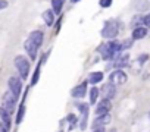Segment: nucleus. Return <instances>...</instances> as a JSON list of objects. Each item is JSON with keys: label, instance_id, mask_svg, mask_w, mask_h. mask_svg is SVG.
<instances>
[{"label": "nucleus", "instance_id": "f257e3e1", "mask_svg": "<svg viewBox=\"0 0 150 132\" xmlns=\"http://www.w3.org/2000/svg\"><path fill=\"white\" fill-rule=\"evenodd\" d=\"M100 54L105 60H110V59H116L124 50H122V43L116 41V40H110L105 44L100 46Z\"/></svg>", "mask_w": 150, "mask_h": 132}, {"label": "nucleus", "instance_id": "f03ea898", "mask_svg": "<svg viewBox=\"0 0 150 132\" xmlns=\"http://www.w3.org/2000/svg\"><path fill=\"white\" fill-rule=\"evenodd\" d=\"M13 63H15V68H16V71H18L19 77H21L22 79H27V78L30 77V71H31L30 60H28L25 56L19 54V56H16V57H15Z\"/></svg>", "mask_w": 150, "mask_h": 132}, {"label": "nucleus", "instance_id": "7ed1b4c3", "mask_svg": "<svg viewBox=\"0 0 150 132\" xmlns=\"http://www.w3.org/2000/svg\"><path fill=\"white\" fill-rule=\"evenodd\" d=\"M16 107H19L18 106V97L12 91H6L3 94V97H2V109L8 110L12 114L15 110H18Z\"/></svg>", "mask_w": 150, "mask_h": 132}, {"label": "nucleus", "instance_id": "20e7f679", "mask_svg": "<svg viewBox=\"0 0 150 132\" xmlns=\"http://www.w3.org/2000/svg\"><path fill=\"white\" fill-rule=\"evenodd\" d=\"M118 32H119L118 21H115V19H109V21L105 24L103 29H102V37L106 38V40H113V38L118 35Z\"/></svg>", "mask_w": 150, "mask_h": 132}, {"label": "nucleus", "instance_id": "39448f33", "mask_svg": "<svg viewBox=\"0 0 150 132\" xmlns=\"http://www.w3.org/2000/svg\"><path fill=\"white\" fill-rule=\"evenodd\" d=\"M78 109H80V129L81 131H86L87 126H88V114H90V104L87 103H78Z\"/></svg>", "mask_w": 150, "mask_h": 132}, {"label": "nucleus", "instance_id": "423d86ee", "mask_svg": "<svg viewBox=\"0 0 150 132\" xmlns=\"http://www.w3.org/2000/svg\"><path fill=\"white\" fill-rule=\"evenodd\" d=\"M128 79V75L122 71V69H115L110 75H109V82H112L115 87H119V85H124Z\"/></svg>", "mask_w": 150, "mask_h": 132}, {"label": "nucleus", "instance_id": "0eeeda50", "mask_svg": "<svg viewBox=\"0 0 150 132\" xmlns=\"http://www.w3.org/2000/svg\"><path fill=\"white\" fill-rule=\"evenodd\" d=\"M8 87H9V91H12L19 98V95L22 93V78L16 77V75H12L8 81Z\"/></svg>", "mask_w": 150, "mask_h": 132}, {"label": "nucleus", "instance_id": "6e6552de", "mask_svg": "<svg viewBox=\"0 0 150 132\" xmlns=\"http://www.w3.org/2000/svg\"><path fill=\"white\" fill-rule=\"evenodd\" d=\"M100 94L103 95V98L112 101V100L115 98V95H116V87H115L112 82H106V84L102 85V88H100Z\"/></svg>", "mask_w": 150, "mask_h": 132}, {"label": "nucleus", "instance_id": "1a4fd4ad", "mask_svg": "<svg viewBox=\"0 0 150 132\" xmlns=\"http://www.w3.org/2000/svg\"><path fill=\"white\" fill-rule=\"evenodd\" d=\"M112 110V101L110 100H106V98H102L97 106H96V114L97 116H102V114H108L109 112Z\"/></svg>", "mask_w": 150, "mask_h": 132}, {"label": "nucleus", "instance_id": "9d476101", "mask_svg": "<svg viewBox=\"0 0 150 132\" xmlns=\"http://www.w3.org/2000/svg\"><path fill=\"white\" fill-rule=\"evenodd\" d=\"M24 48H25V51L28 53L30 59H33V60L37 59V54H38V48H40V47H38L34 41H31L30 38H27V41L24 43Z\"/></svg>", "mask_w": 150, "mask_h": 132}, {"label": "nucleus", "instance_id": "9b49d317", "mask_svg": "<svg viewBox=\"0 0 150 132\" xmlns=\"http://www.w3.org/2000/svg\"><path fill=\"white\" fill-rule=\"evenodd\" d=\"M110 122H112V116H110V113H108V114L97 116L91 126H93V129H96V128H106Z\"/></svg>", "mask_w": 150, "mask_h": 132}, {"label": "nucleus", "instance_id": "f8f14e48", "mask_svg": "<svg viewBox=\"0 0 150 132\" xmlns=\"http://www.w3.org/2000/svg\"><path fill=\"white\" fill-rule=\"evenodd\" d=\"M87 84H88V81H84L83 84L74 87L72 91H71V95L74 98H84L86 94H87Z\"/></svg>", "mask_w": 150, "mask_h": 132}, {"label": "nucleus", "instance_id": "ddd939ff", "mask_svg": "<svg viewBox=\"0 0 150 132\" xmlns=\"http://www.w3.org/2000/svg\"><path fill=\"white\" fill-rule=\"evenodd\" d=\"M129 66V54L128 53H121L116 59H115V69H124Z\"/></svg>", "mask_w": 150, "mask_h": 132}, {"label": "nucleus", "instance_id": "4468645a", "mask_svg": "<svg viewBox=\"0 0 150 132\" xmlns=\"http://www.w3.org/2000/svg\"><path fill=\"white\" fill-rule=\"evenodd\" d=\"M0 122H2L3 128L11 129V126H12V114L8 110L2 109V107H0Z\"/></svg>", "mask_w": 150, "mask_h": 132}, {"label": "nucleus", "instance_id": "2eb2a0df", "mask_svg": "<svg viewBox=\"0 0 150 132\" xmlns=\"http://www.w3.org/2000/svg\"><path fill=\"white\" fill-rule=\"evenodd\" d=\"M146 35H147V28L143 25V27H137V28L132 29L131 38H132V40H143Z\"/></svg>", "mask_w": 150, "mask_h": 132}, {"label": "nucleus", "instance_id": "dca6fc26", "mask_svg": "<svg viewBox=\"0 0 150 132\" xmlns=\"http://www.w3.org/2000/svg\"><path fill=\"white\" fill-rule=\"evenodd\" d=\"M28 38L31 40V41H34L38 47H41V44H43V40H44V34H43V31H40V29H37V31H33L30 35H28Z\"/></svg>", "mask_w": 150, "mask_h": 132}, {"label": "nucleus", "instance_id": "f3484780", "mask_svg": "<svg viewBox=\"0 0 150 132\" xmlns=\"http://www.w3.org/2000/svg\"><path fill=\"white\" fill-rule=\"evenodd\" d=\"M65 122L68 123L69 131H72V129L77 128V126H80V119L77 117V114H75V113H69V114L66 116V120H65Z\"/></svg>", "mask_w": 150, "mask_h": 132}, {"label": "nucleus", "instance_id": "a211bd4d", "mask_svg": "<svg viewBox=\"0 0 150 132\" xmlns=\"http://www.w3.org/2000/svg\"><path fill=\"white\" fill-rule=\"evenodd\" d=\"M103 72H91V74H88V84H91V85H96V84H99V82H102L103 81Z\"/></svg>", "mask_w": 150, "mask_h": 132}, {"label": "nucleus", "instance_id": "6ab92c4d", "mask_svg": "<svg viewBox=\"0 0 150 132\" xmlns=\"http://www.w3.org/2000/svg\"><path fill=\"white\" fill-rule=\"evenodd\" d=\"M54 12L53 11H44L43 12V21L47 24V27H52L53 22H54Z\"/></svg>", "mask_w": 150, "mask_h": 132}, {"label": "nucleus", "instance_id": "aec40b11", "mask_svg": "<svg viewBox=\"0 0 150 132\" xmlns=\"http://www.w3.org/2000/svg\"><path fill=\"white\" fill-rule=\"evenodd\" d=\"M99 95H100V90L97 88V87H91V90H90V106H93L94 103H97V100H99Z\"/></svg>", "mask_w": 150, "mask_h": 132}, {"label": "nucleus", "instance_id": "412c9836", "mask_svg": "<svg viewBox=\"0 0 150 132\" xmlns=\"http://www.w3.org/2000/svg\"><path fill=\"white\" fill-rule=\"evenodd\" d=\"M24 116H25V104L24 103H21L19 104V107H18V110H16V117H15V123H21L22 120H24Z\"/></svg>", "mask_w": 150, "mask_h": 132}, {"label": "nucleus", "instance_id": "4be33fe9", "mask_svg": "<svg viewBox=\"0 0 150 132\" xmlns=\"http://www.w3.org/2000/svg\"><path fill=\"white\" fill-rule=\"evenodd\" d=\"M63 2H65V0H52V11H53L56 15H59V13L62 12V9H63Z\"/></svg>", "mask_w": 150, "mask_h": 132}, {"label": "nucleus", "instance_id": "5701e85b", "mask_svg": "<svg viewBox=\"0 0 150 132\" xmlns=\"http://www.w3.org/2000/svg\"><path fill=\"white\" fill-rule=\"evenodd\" d=\"M134 8H135V11L143 12L149 8V3H147V0H134Z\"/></svg>", "mask_w": 150, "mask_h": 132}, {"label": "nucleus", "instance_id": "b1692460", "mask_svg": "<svg viewBox=\"0 0 150 132\" xmlns=\"http://www.w3.org/2000/svg\"><path fill=\"white\" fill-rule=\"evenodd\" d=\"M44 57H46V56H43V57H41V60H40L38 66H37V69H35V72H34V75H33L31 85H35V84L38 82V78H40V68H41V65H43V62H44Z\"/></svg>", "mask_w": 150, "mask_h": 132}, {"label": "nucleus", "instance_id": "393cba45", "mask_svg": "<svg viewBox=\"0 0 150 132\" xmlns=\"http://www.w3.org/2000/svg\"><path fill=\"white\" fill-rule=\"evenodd\" d=\"M143 25H144V16H141V15H135L134 19L131 21V27H132V29L137 28V27H143Z\"/></svg>", "mask_w": 150, "mask_h": 132}, {"label": "nucleus", "instance_id": "a878e982", "mask_svg": "<svg viewBox=\"0 0 150 132\" xmlns=\"http://www.w3.org/2000/svg\"><path fill=\"white\" fill-rule=\"evenodd\" d=\"M132 43H134V40H129V38H128V40H124V41H122V50L125 51L127 48H129V47L132 46Z\"/></svg>", "mask_w": 150, "mask_h": 132}, {"label": "nucleus", "instance_id": "bb28decb", "mask_svg": "<svg viewBox=\"0 0 150 132\" xmlns=\"http://www.w3.org/2000/svg\"><path fill=\"white\" fill-rule=\"evenodd\" d=\"M99 5H100V8H110V5H112V0H100Z\"/></svg>", "mask_w": 150, "mask_h": 132}, {"label": "nucleus", "instance_id": "cd10ccee", "mask_svg": "<svg viewBox=\"0 0 150 132\" xmlns=\"http://www.w3.org/2000/svg\"><path fill=\"white\" fill-rule=\"evenodd\" d=\"M144 27L146 28H150V13L149 15H144Z\"/></svg>", "mask_w": 150, "mask_h": 132}, {"label": "nucleus", "instance_id": "c85d7f7f", "mask_svg": "<svg viewBox=\"0 0 150 132\" xmlns=\"http://www.w3.org/2000/svg\"><path fill=\"white\" fill-rule=\"evenodd\" d=\"M8 8V2L6 0H0V9H6Z\"/></svg>", "mask_w": 150, "mask_h": 132}, {"label": "nucleus", "instance_id": "c756f323", "mask_svg": "<svg viewBox=\"0 0 150 132\" xmlns=\"http://www.w3.org/2000/svg\"><path fill=\"white\" fill-rule=\"evenodd\" d=\"M93 132H106V129L105 128H96V129H93Z\"/></svg>", "mask_w": 150, "mask_h": 132}, {"label": "nucleus", "instance_id": "7c9ffc66", "mask_svg": "<svg viewBox=\"0 0 150 132\" xmlns=\"http://www.w3.org/2000/svg\"><path fill=\"white\" fill-rule=\"evenodd\" d=\"M0 132H9V129H6V128L2 126V128H0Z\"/></svg>", "mask_w": 150, "mask_h": 132}, {"label": "nucleus", "instance_id": "2f4dec72", "mask_svg": "<svg viewBox=\"0 0 150 132\" xmlns=\"http://www.w3.org/2000/svg\"><path fill=\"white\" fill-rule=\"evenodd\" d=\"M71 2H72V3H78V2H80V0H71Z\"/></svg>", "mask_w": 150, "mask_h": 132}, {"label": "nucleus", "instance_id": "473e14b6", "mask_svg": "<svg viewBox=\"0 0 150 132\" xmlns=\"http://www.w3.org/2000/svg\"><path fill=\"white\" fill-rule=\"evenodd\" d=\"M149 117H150V112H149Z\"/></svg>", "mask_w": 150, "mask_h": 132}]
</instances>
